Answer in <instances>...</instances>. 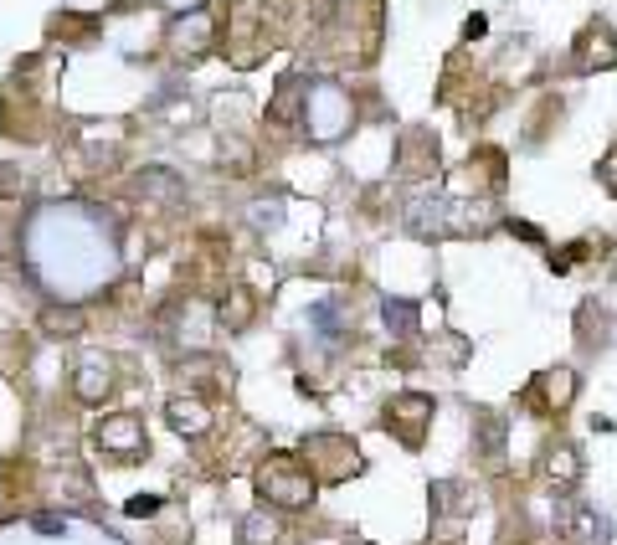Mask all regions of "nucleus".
I'll return each instance as SVG.
<instances>
[{"instance_id": "f257e3e1", "label": "nucleus", "mask_w": 617, "mask_h": 545, "mask_svg": "<svg viewBox=\"0 0 617 545\" xmlns=\"http://www.w3.org/2000/svg\"><path fill=\"white\" fill-rule=\"evenodd\" d=\"M258 494L273 504V510H309L314 504V474H309V458H288V453H273L263 468H258Z\"/></svg>"}, {"instance_id": "f03ea898", "label": "nucleus", "mask_w": 617, "mask_h": 545, "mask_svg": "<svg viewBox=\"0 0 617 545\" xmlns=\"http://www.w3.org/2000/svg\"><path fill=\"white\" fill-rule=\"evenodd\" d=\"M93 443L103 448V458H144V422H134V417H108V422H98L93 427Z\"/></svg>"}, {"instance_id": "7ed1b4c3", "label": "nucleus", "mask_w": 617, "mask_h": 545, "mask_svg": "<svg viewBox=\"0 0 617 545\" xmlns=\"http://www.w3.org/2000/svg\"><path fill=\"white\" fill-rule=\"evenodd\" d=\"M386 422L402 432L407 448H417V443H422V427L432 422V402H427V396H417V391H402V396H391Z\"/></svg>"}, {"instance_id": "20e7f679", "label": "nucleus", "mask_w": 617, "mask_h": 545, "mask_svg": "<svg viewBox=\"0 0 617 545\" xmlns=\"http://www.w3.org/2000/svg\"><path fill=\"white\" fill-rule=\"evenodd\" d=\"M571 396H576V376H571L566 366H556V371H546V376L535 381V391L525 396V402L540 407V412H566Z\"/></svg>"}, {"instance_id": "39448f33", "label": "nucleus", "mask_w": 617, "mask_h": 545, "mask_svg": "<svg viewBox=\"0 0 617 545\" xmlns=\"http://www.w3.org/2000/svg\"><path fill=\"white\" fill-rule=\"evenodd\" d=\"M165 417H170V427L180 432V438H201V432L211 427V407L201 402L196 391H186V396H170V402H165Z\"/></svg>"}, {"instance_id": "423d86ee", "label": "nucleus", "mask_w": 617, "mask_h": 545, "mask_svg": "<svg viewBox=\"0 0 617 545\" xmlns=\"http://www.w3.org/2000/svg\"><path fill=\"white\" fill-rule=\"evenodd\" d=\"M561 540H566V545H602V540H607V525L597 520V510L571 504V510L561 515Z\"/></svg>"}, {"instance_id": "0eeeda50", "label": "nucleus", "mask_w": 617, "mask_h": 545, "mask_svg": "<svg viewBox=\"0 0 617 545\" xmlns=\"http://www.w3.org/2000/svg\"><path fill=\"white\" fill-rule=\"evenodd\" d=\"M546 479H551V489H576L582 484V453H576L571 443H556V448H546Z\"/></svg>"}, {"instance_id": "6e6552de", "label": "nucleus", "mask_w": 617, "mask_h": 545, "mask_svg": "<svg viewBox=\"0 0 617 545\" xmlns=\"http://www.w3.org/2000/svg\"><path fill=\"white\" fill-rule=\"evenodd\" d=\"M72 386H78L83 402H103V396L114 391V371H108L103 360H88V366L78 371V381H72Z\"/></svg>"}, {"instance_id": "1a4fd4ad", "label": "nucleus", "mask_w": 617, "mask_h": 545, "mask_svg": "<svg viewBox=\"0 0 617 545\" xmlns=\"http://www.w3.org/2000/svg\"><path fill=\"white\" fill-rule=\"evenodd\" d=\"M576 57H582L587 67H592V62H617L612 31H607V26H587V31H582V47H576Z\"/></svg>"}, {"instance_id": "9d476101", "label": "nucleus", "mask_w": 617, "mask_h": 545, "mask_svg": "<svg viewBox=\"0 0 617 545\" xmlns=\"http://www.w3.org/2000/svg\"><path fill=\"white\" fill-rule=\"evenodd\" d=\"M278 540V520L268 510H247L242 520V545H273Z\"/></svg>"}, {"instance_id": "9b49d317", "label": "nucleus", "mask_w": 617, "mask_h": 545, "mask_svg": "<svg viewBox=\"0 0 617 545\" xmlns=\"http://www.w3.org/2000/svg\"><path fill=\"white\" fill-rule=\"evenodd\" d=\"M273 98H278V103L268 108V119H273V124H294V119H299V78H283Z\"/></svg>"}, {"instance_id": "f8f14e48", "label": "nucleus", "mask_w": 617, "mask_h": 545, "mask_svg": "<svg viewBox=\"0 0 617 545\" xmlns=\"http://www.w3.org/2000/svg\"><path fill=\"white\" fill-rule=\"evenodd\" d=\"M42 330L47 335H83V309H47Z\"/></svg>"}, {"instance_id": "ddd939ff", "label": "nucleus", "mask_w": 617, "mask_h": 545, "mask_svg": "<svg viewBox=\"0 0 617 545\" xmlns=\"http://www.w3.org/2000/svg\"><path fill=\"white\" fill-rule=\"evenodd\" d=\"M247 319H252V294L237 288V294H232V314L222 309V324H227V330H247Z\"/></svg>"}, {"instance_id": "4468645a", "label": "nucleus", "mask_w": 617, "mask_h": 545, "mask_svg": "<svg viewBox=\"0 0 617 545\" xmlns=\"http://www.w3.org/2000/svg\"><path fill=\"white\" fill-rule=\"evenodd\" d=\"M499 443H504V427H499V422H484V458H494Z\"/></svg>"}, {"instance_id": "2eb2a0df", "label": "nucleus", "mask_w": 617, "mask_h": 545, "mask_svg": "<svg viewBox=\"0 0 617 545\" xmlns=\"http://www.w3.org/2000/svg\"><path fill=\"white\" fill-rule=\"evenodd\" d=\"M602 180H607V191L617 196V150H607V160H602V170H597Z\"/></svg>"}, {"instance_id": "dca6fc26", "label": "nucleus", "mask_w": 617, "mask_h": 545, "mask_svg": "<svg viewBox=\"0 0 617 545\" xmlns=\"http://www.w3.org/2000/svg\"><path fill=\"white\" fill-rule=\"evenodd\" d=\"M160 510V499L150 494V499H129V515H155Z\"/></svg>"}, {"instance_id": "f3484780", "label": "nucleus", "mask_w": 617, "mask_h": 545, "mask_svg": "<svg viewBox=\"0 0 617 545\" xmlns=\"http://www.w3.org/2000/svg\"><path fill=\"white\" fill-rule=\"evenodd\" d=\"M0 119H6V108H0Z\"/></svg>"}]
</instances>
